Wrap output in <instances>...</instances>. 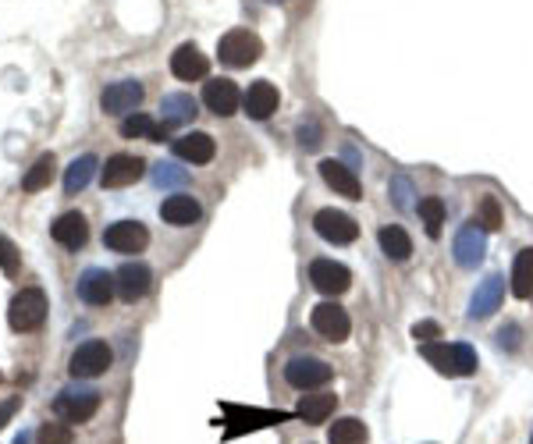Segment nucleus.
Returning a JSON list of instances; mask_svg holds the SVG:
<instances>
[{
	"mask_svg": "<svg viewBox=\"0 0 533 444\" xmlns=\"http://www.w3.org/2000/svg\"><path fill=\"white\" fill-rule=\"evenodd\" d=\"M18 406H21L18 399H7V402H0V431H4L7 424H11V416L18 413Z\"/></svg>",
	"mask_w": 533,
	"mask_h": 444,
	"instance_id": "41",
	"label": "nucleus"
},
{
	"mask_svg": "<svg viewBox=\"0 0 533 444\" xmlns=\"http://www.w3.org/2000/svg\"><path fill=\"white\" fill-rule=\"evenodd\" d=\"M160 110H164V125H185V121H193L196 114H200V103L189 96V93H168L164 100H160Z\"/></svg>",
	"mask_w": 533,
	"mask_h": 444,
	"instance_id": "24",
	"label": "nucleus"
},
{
	"mask_svg": "<svg viewBox=\"0 0 533 444\" xmlns=\"http://www.w3.org/2000/svg\"><path fill=\"white\" fill-rule=\"evenodd\" d=\"M53 174H57V157H53V153H43V157L21 174V189H25V192H39V189H46V185L53 182Z\"/></svg>",
	"mask_w": 533,
	"mask_h": 444,
	"instance_id": "28",
	"label": "nucleus"
},
{
	"mask_svg": "<svg viewBox=\"0 0 533 444\" xmlns=\"http://www.w3.org/2000/svg\"><path fill=\"white\" fill-rule=\"evenodd\" d=\"M153 128H157V121H153L150 114H128V117L121 121V135H125V139H150Z\"/></svg>",
	"mask_w": 533,
	"mask_h": 444,
	"instance_id": "33",
	"label": "nucleus"
},
{
	"mask_svg": "<svg viewBox=\"0 0 533 444\" xmlns=\"http://www.w3.org/2000/svg\"><path fill=\"white\" fill-rule=\"evenodd\" d=\"M309 281L324 295H345L352 288V270L345 263H334V260H313L309 263Z\"/></svg>",
	"mask_w": 533,
	"mask_h": 444,
	"instance_id": "11",
	"label": "nucleus"
},
{
	"mask_svg": "<svg viewBox=\"0 0 533 444\" xmlns=\"http://www.w3.org/2000/svg\"><path fill=\"white\" fill-rule=\"evenodd\" d=\"M111 363H114V352L107 342H82L68 359V374L75 381H93V377L107 374Z\"/></svg>",
	"mask_w": 533,
	"mask_h": 444,
	"instance_id": "4",
	"label": "nucleus"
},
{
	"mask_svg": "<svg viewBox=\"0 0 533 444\" xmlns=\"http://www.w3.org/2000/svg\"><path fill=\"white\" fill-rule=\"evenodd\" d=\"M391 196H395L398 210H409L413 206V185H409V178H395L391 182Z\"/></svg>",
	"mask_w": 533,
	"mask_h": 444,
	"instance_id": "38",
	"label": "nucleus"
},
{
	"mask_svg": "<svg viewBox=\"0 0 533 444\" xmlns=\"http://www.w3.org/2000/svg\"><path fill=\"white\" fill-rule=\"evenodd\" d=\"M413 338H416L420 345H430L434 338H441V324H438V320H420V324L413 327Z\"/></svg>",
	"mask_w": 533,
	"mask_h": 444,
	"instance_id": "39",
	"label": "nucleus"
},
{
	"mask_svg": "<svg viewBox=\"0 0 533 444\" xmlns=\"http://www.w3.org/2000/svg\"><path fill=\"white\" fill-rule=\"evenodd\" d=\"M160 217H164L168 224H175V228H193V224L203 217V206H200L189 192H175V196H168V199L160 203Z\"/></svg>",
	"mask_w": 533,
	"mask_h": 444,
	"instance_id": "23",
	"label": "nucleus"
},
{
	"mask_svg": "<svg viewBox=\"0 0 533 444\" xmlns=\"http://www.w3.org/2000/svg\"><path fill=\"white\" fill-rule=\"evenodd\" d=\"M14 444H29V434H18V438H14Z\"/></svg>",
	"mask_w": 533,
	"mask_h": 444,
	"instance_id": "42",
	"label": "nucleus"
},
{
	"mask_svg": "<svg viewBox=\"0 0 533 444\" xmlns=\"http://www.w3.org/2000/svg\"><path fill=\"white\" fill-rule=\"evenodd\" d=\"M452 253H455V263H459V267H477V263L484 260V253H488V231H484L480 224H466V228L455 235Z\"/></svg>",
	"mask_w": 533,
	"mask_h": 444,
	"instance_id": "18",
	"label": "nucleus"
},
{
	"mask_svg": "<svg viewBox=\"0 0 533 444\" xmlns=\"http://www.w3.org/2000/svg\"><path fill=\"white\" fill-rule=\"evenodd\" d=\"M423 359L445 374V377H470L477 374V349L473 345H445V342H430L420 349Z\"/></svg>",
	"mask_w": 533,
	"mask_h": 444,
	"instance_id": "1",
	"label": "nucleus"
},
{
	"mask_svg": "<svg viewBox=\"0 0 533 444\" xmlns=\"http://www.w3.org/2000/svg\"><path fill=\"white\" fill-rule=\"evenodd\" d=\"M313 228H316V235H320L324 242H331V246H348V242L359 238V224H356L348 214H341V210H316Z\"/></svg>",
	"mask_w": 533,
	"mask_h": 444,
	"instance_id": "8",
	"label": "nucleus"
},
{
	"mask_svg": "<svg viewBox=\"0 0 533 444\" xmlns=\"http://www.w3.org/2000/svg\"><path fill=\"white\" fill-rule=\"evenodd\" d=\"M320 178H324L338 196H345V199H363L359 174H356L348 164H341V160H324V164H320Z\"/></svg>",
	"mask_w": 533,
	"mask_h": 444,
	"instance_id": "21",
	"label": "nucleus"
},
{
	"mask_svg": "<svg viewBox=\"0 0 533 444\" xmlns=\"http://www.w3.org/2000/svg\"><path fill=\"white\" fill-rule=\"evenodd\" d=\"M171 149H175V157H182L189 164H210L214 153H217V142L207 132H185V135H178L171 142Z\"/></svg>",
	"mask_w": 533,
	"mask_h": 444,
	"instance_id": "20",
	"label": "nucleus"
},
{
	"mask_svg": "<svg viewBox=\"0 0 533 444\" xmlns=\"http://www.w3.org/2000/svg\"><path fill=\"white\" fill-rule=\"evenodd\" d=\"M334 406H338V395H302L299 399V416L306 420V424H327V416L334 413Z\"/></svg>",
	"mask_w": 533,
	"mask_h": 444,
	"instance_id": "27",
	"label": "nucleus"
},
{
	"mask_svg": "<svg viewBox=\"0 0 533 444\" xmlns=\"http://www.w3.org/2000/svg\"><path fill=\"white\" fill-rule=\"evenodd\" d=\"M274 4H284V0H274Z\"/></svg>",
	"mask_w": 533,
	"mask_h": 444,
	"instance_id": "43",
	"label": "nucleus"
},
{
	"mask_svg": "<svg viewBox=\"0 0 533 444\" xmlns=\"http://www.w3.org/2000/svg\"><path fill=\"white\" fill-rule=\"evenodd\" d=\"M146 171V160L143 157H132V153H114L103 167H100V185L103 189H125V185H135Z\"/></svg>",
	"mask_w": 533,
	"mask_h": 444,
	"instance_id": "7",
	"label": "nucleus"
},
{
	"mask_svg": "<svg viewBox=\"0 0 533 444\" xmlns=\"http://www.w3.org/2000/svg\"><path fill=\"white\" fill-rule=\"evenodd\" d=\"M477 224H480L484 231H498V228H502V206H498L495 196H484V199L477 203Z\"/></svg>",
	"mask_w": 533,
	"mask_h": 444,
	"instance_id": "34",
	"label": "nucleus"
},
{
	"mask_svg": "<svg viewBox=\"0 0 533 444\" xmlns=\"http://www.w3.org/2000/svg\"><path fill=\"white\" fill-rule=\"evenodd\" d=\"M203 103L207 110H214L217 117H232L239 107H242V93L232 78H210L203 85Z\"/></svg>",
	"mask_w": 533,
	"mask_h": 444,
	"instance_id": "14",
	"label": "nucleus"
},
{
	"mask_svg": "<svg viewBox=\"0 0 533 444\" xmlns=\"http://www.w3.org/2000/svg\"><path fill=\"white\" fill-rule=\"evenodd\" d=\"M295 135H299V146H302V149H316V146L324 142V139H320L324 132H320V125H316V121L299 125V132H295Z\"/></svg>",
	"mask_w": 533,
	"mask_h": 444,
	"instance_id": "37",
	"label": "nucleus"
},
{
	"mask_svg": "<svg viewBox=\"0 0 533 444\" xmlns=\"http://www.w3.org/2000/svg\"><path fill=\"white\" fill-rule=\"evenodd\" d=\"M377 242H381L384 256L395 260V263H406V260L413 256V238H409L398 224H384V228L377 231Z\"/></svg>",
	"mask_w": 533,
	"mask_h": 444,
	"instance_id": "25",
	"label": "nucleus"
},
{
	"mask_svg": "<svg viewBox=\"0 0 533 444\" xmlns=\"http://www.w3.org/2000/svg\"><path fill=\"white\" fill-rule=\"evenodd\" d=\"M260 53H264V39L250 28H232L217 43V57L225 68H250L260 61Z\"/></svg>",
	"mask_w": 533,
	"mask_h": 444,
	"instance_id": "2",
	"label": "nucleus"
},
{
	"mask_svg": "<svg viewBox=\"0 0 533 444\" xmlns=\"http://www.w3.org/2000/svg\"><path fill=\"white\" fill-rule=\"evenodd\" d=\"M334 377V370L324 363V359H313V356H295L284 363V381L299 392H313V388H324L327 381Z\"/></svg>",
	"mask_w": 533,
	"mask_h": 444,
	"instance_id": "6",
	"label": "nucleus"
},
{
	"mask_svg": "<svg viewBox=\"0 0 533 444\" xmlns=\"http://www.w3.org/2000/svg\"><path fill=\"white\" fill-rule=\"evenodd\" d=\"M36 444H71V427L68 424H43Z\"/></svg>",
	"mask_w": 533,
	"mask_h": 444,
	"instance_id": "35",
	"label": "nucleus"
},
{
	"mask_svg": "<svg viewBox=\"0 0 533 444\" xmlns=\"http://www.w3.org/2000/svg\"><path fill=\"white\" fill-rule=\"evenodd\" d=\"M498 345H502V349H509V352H512V349H520V327H516V324L502 327V331H498Z\"/></svg>",
	"mask_w": 533,
	"mask_h": 444,
	"instance_id": "40",
	"label": "nucleus"
},
{
	"mask_svg": "<svg viewBox=\"0 0 533 444\" xmlns=\"http://www.w3.org/2000/svg\"><path fill=\"white\" fill-rule=\"evenodd\" d=\"M327 441L331 444H366V427H363L356 416H345V420H338V424L331 427Z\"/></svg>",
	"mask_w": 533,
	"mask_h": 444,
	"instance_id": "31",
	"label": "nucleus"
},
{
	"mask_svg": "<svg viewBox=\"0 0 533 444\" xmlns=\"http://www.w3.org/2000/svg\"><path fill=\"white\" fill-rule=\"evenodd\" d=\"M43 320H46V295H43L39 288H21V292L11 299V306H7V324H11V331L29 335V331L43 327Z\"/></svg>",
	"mask_w": 533,
	"mask_h": 444,
	"instance_id": "3",
	"label": "nucleus"
},
{
	"mask_svg": "<svg viewBox=\"0 0 533 444\" xmlns=\"http://www.w3.org/2000/svg\"><path fill=\"white\" fill-rule=\"evenodd\" d=\"M96 409H100V392L93 388H64L53 399V413L64 424H86L96 416Z\"/></svg>",
	"mask_w": 533,
	"mask_h": 444,
	"instance_id": "5",
	"label": "nucleus"
},
{
	"mask_svg": "<svg viewBox=\"0 0 533 444\" xmlns=\"http://www.w3.org/2000/svg\"><path fill=\"white\" fill-rule=\"evenodd\" d=\"M512 295L530 299L533 295V249H523L512 263Z\"/></svg>",
	"mask_w": 533,
	"mask_h": 444,
	"instance_id": "29",
	"label": "nucleus"
},
{
	"mask_svg": "<svg viewBox=\"0 0 533 444\" xmlns=\"http://www.w3.org/2000/svg\"><path fill=\"white\" fill-rule=\"evenodd\" d=\"M114 281H118V295H121L125 303H139V299L150 292V285H153V270H150L146 263H139V260H128V263L114 274Z\"/></svg>",
	"mask_w": 533,
	"mask_h": 444,
	"instance_id": "15",
	"label": "nucleus"
},
{
	"mask_svg": "<svg viewBox=\"0 0 533 444\" xmlns=\"http://www.w3.org/2000/svg\"><path fill=\"white\" fill-rule=\"evenodd\" d=\"M18 267H21V253H18V246H14L11 238H0V270L14 278Z\"/></svg>",
	"mask_w": 533,
	"mask_h": 444,
	"instance_id": "36",
	"label": "nucleus"
},
{
	"mask_svg": "<svg viewBox=\"0 0 533 444\" xmlns=\"http://www.w3.org/2000/svg\"><path fill=\"white\" fill-rule=\"evenodd\" d=\"M146 242H150V231L139 221H118L103 231V246L114 253H143Z\"/></svg>",
	"mask_w": 533,
	"mask_h": 444,
	"instance_id": "12",
	"label": "nucleus"
},
{
	"mask_svg": "<svg viewBox=\"0 0 533 444\" xmlns=\"http://www.w3.org/2000/svg\"><path fill=\"white\" fill-rule=\"evenodd\" d=\"M502 295H505V281L502 274H491L477 285L473 299H470V320H488L498 306H502Z\"/></svg>",
	"mask_w": 533,
	"mask_h": 444,
	"instance_id": "19",
	"label": "nucleus"
},
{
	"mask_svg": "<svg viewBox=\"0 0 533 444\" xmlns=\"http://www.w3.org/2000/svg\"><path fill=\"white\" fill-rule=\"evenodd\" d=\"M420 221H423V228H427V235L430 238H441V228H445V203L438 199V196H427V199H420Z\"/></svg>",
	"mask_w": 533,
	"mask_h": 444,
	"instance_id": "30",
	"label": "nucleus"
},
{
	"mask_svg": "<svg viewBox=\"0 0 533 444\" xmlns=\"http://www.w3.org/2000/svg\"><path fill=\"white\" fill-rule=\"evenodd\" d=\"M277 103H281V96H277V85H270V82H253L246 93H242V110L253 117V121H266L274 110H277Z\"/></svg>",
	"mask_w": 533,
	"mask_h": 444,
	"instance_id": "22",
	"label": "nucleus"
},
{
	"mask_svg": "<svg viewBox=\"0 0 533 444\" xmlns=\"http://www.w3.org/2000/svg\"><path fill=\"white\" fill-rule=\"evenodd\" d=\"M96 167H100V160H96L93 153H82V157H75V160H71V167L64 171V192H68V196H78V192H82V189L93 182Z\"/></svg>",
	"mask_w": 533,
	"mask_h": 444,
	"instance_id": "26",
	"label": "nucleus"
},
{
	"mask_svg": "<svg viewBox=\"0 0 533 444\" xmlns=\"http://www.w3.org/2000/svg\"><path fill=\"white\" fill-rule=\"evenodd\" d=\"M309 324H313V331H316L320 338H327V342H334V345L345 342L348 331H352V320H348V313H345L338 303H320V306H313Z\"/></svg>",
	"mask_w": 533,
	"mask_h": 444,
	"instance_id": "9",
	"label": "nucleus"
},
{
	"mask_svg": "<svg viewBox=\"0 0 533 444\" xmlns=\"http://www.w3.org/2000/svg\"><path fill=\"white\" fill-rule=\"evenodd\" d=\"M185 182H189V171H185V167H178V164H171V160L153 164V185H157V189H182Z\"/></svg>",
	"mask_w": 533,
	"mask_h": 444,
	"instance_id": "32",
	"label": "nucleus"
},
{
	"mask_svg": "<svg viewBox=\"0 0 533 444\" xmlns=\"http://www.w3.org/2000/svg\"><path fill=\"white\" fill-rule=\"evenodd\" d=\"M143 103V85L135 78H121V82H111L103 93H100V107L103 114H135V107Z\"/></svg>",
	"mask_w": 533,
	"mask_h": 444,
	"instance_id": "10",
	"label": "nucleus"
},
{
	"mask_svg": "<svg viewBox=\"0 0 533 444\" xmlns=\"http://www.w3.org/2000/svg\"><path fill=\"white\" fill-rule=\"evenodd\" d=\"M114 292H118V281H114L111 270H103V267L82 270V278H78V299H82V303H89V306H107V303L114 299Z\"/></svg>",
	"mask_w": 533,
	"mask_h": 444,
	"instance_id": "13",
	"label": "nucleus"
},
{
	"mask_svg": "<svg viewBox=\"0 0 533 444\" xmlns=\"http://www.w3.org/2000/svg\"><path fill=\"white\" fill-rule=\"evenodd\" d=\"M171 71H175V78H182V82H200V78H207L210 61H207V53H203L196 43H182V46L171 53Z\"/></svg>",
	"mask_w": 533,
	"mask_h": 444,
	"instance_id": "16",
	"label": "nucleus"
},
{
	"mask_svg": "<svg viewBox=\"0 0 533 444\" xmlns=\"http://www.w3.org/2000/svg\"><path fill=\"white\" fill-rule=\"evenodd\" d=\"M50 235H53L57 246L78 253V249L89 242V224H86V217H82L78 210H68V214H61V217L50 224Z\"/></svg>",
	"mask_w": 533,
	"mask_h": 444,
	"instance_id": "17",
	"label": "nucleus"
},
{
	"mask_svg": "<svg viewBox=\"0 0 533 444\" xmlns=\"http://www.w3.org/2000/svg\"><path fill=\"white\" fill-rule=\"evenodd\" d=\"M530 444H533V434H530Z\"/></svg>",
	"mask_w": 533,
	"mask_h": 444,
	"instance_id": "44",
	"label": "nucleus"
}]
</instances>
